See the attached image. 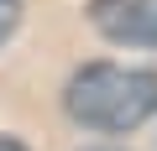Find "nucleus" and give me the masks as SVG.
<instances>
[{
	"label": "nucleus",
	"mask_w": 157,
	"mask_h": 151,
	"mask_svg": "<svg viewBox=\"0 0 157 151\" xmlns=\"http://www.w3.org/2000/svg\"><path fill=\"white\" fill-rule=\"evenodd\" d=\"M63 104L89 130H105V135L136 130L157 115V73L126 68V63H84L68 78Z\"/></svg>",
	"instance_id": "1"
},
{
	"label": "nucleus",
	"mask_w": 157,
	"mask_h": 151,
	"mask_svg": "<svg viewBox=\"0 0 157 151\" xmlns=\"http://www.w3.org/2000/svg\"><path fill=\"white\" fill-rule=\"evenodd\" d=\"M89 21L110 42H141L147 47V0H94Z\"/></svg>",
	"instance_id": "2"
},
{
	"label": "nucleus",
	"mask_w": 157,
	"mask_h": 151,
	"mask_svg": "<svg viewBox=\"0 0 157 151\" xmlns=\"http://www.w3.org/2000/svg\"><path fill=\"white\" fill-rule=\"evenodd\" d=\"M16 21H21V0H0V42L16 31Z\"/></svg>",
	"instance_id": "3"
},
{
	"label": "nucleus",
	"mask_w": 157,
	"mask_h": 151,
	"mask_svg": "<svg viewBox=\"0 0 157 151\" xmlns=\"http://www.w3.org/2000/svg\"><path fill=\"white\" fill-rule=\"evenodd\" d=\"M147 47H157V0H147Z\"/></svg>",
	"instance_id": "4"
},
{
	"label": "nucleus",
	"mask_w": 157,
	"mask_h": 151,
	"mask_svg": "<svg viewBox=\"0 0 157 151\" xmlns=\"http://www.w3.org/2000/svg\"><path fill=\"white\" fill-rule=\"evenodd\" d=\"M0 151H26L21 141H6V135H0Z\"/></svg>",
	"instance_id": "5"
}]
</instances>
